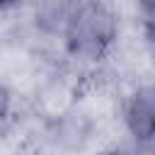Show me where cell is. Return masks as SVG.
I'll return each instance as SVG.
<instances>
[{"label":"cell","instance_id":"cell-5","mask_svg":"<svg viewBox=\"0 0 155 155\" xmlns=\"http://www.w3.org/2000/svg\"><path fill=\"white\" fill-rule=\"evenodd\" d=\"M104 155H119V153H104Z\"/></svg>","mask_w":155,"mask_h":155},{"label":"cell","instance_id":"cell-3","mask_svg":"<svg viewBox=\"0 0 155 155\" xmlns=\"http://www.w3.org/2000/svg\"><path fill=\"white\" fill-rule=\"evenodd\" d=\"M145 31H148V39L155 46V2L145 7Z\"/></svg>","mask_w":155,"mask_h":155},{"label":"cell","instance_id":"cell-1","mask_svg":"<svg viewBox=\"0 0 155 155\" xmlns=\"http://www.w3.org/2000/svg\"><path fill=\"white\" fill-rule=\"evenodd\" d=\"M111 15L99 5H82L68 22V44L75 53L94 58L111 39Z\"/></svg>","mask_w":155,"mask_h":155},{"label":"cell","instance_id":"cell-2","mask_svg":"<svg viewBox=\"0 0 155 155\" xmlns=\"http://www.w3.org/2000/svg\"><path fill=\"white\" fill-rule=\"evenodd\" d=\"M126 121L133 136L143 140L155 136V87H145L131 99Z\"/></svg>","mask_w":155,"mask_h":155},{"label":"cell","instance_id":"cell-4","mask_svg":"<svg viewBox=\"0 0 155 155\" xmlns=\"http://www.w3.org/2000/svg\"><path fill=\"white\" fill-rule=\"evenodd\" d=\"M7 102H10V97H7V90H5V87H0V121H2L5 111H7Z\"/></svg>","mask_w":155,"mask_h":155}]
</instances>
